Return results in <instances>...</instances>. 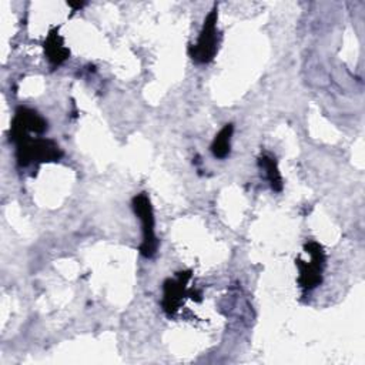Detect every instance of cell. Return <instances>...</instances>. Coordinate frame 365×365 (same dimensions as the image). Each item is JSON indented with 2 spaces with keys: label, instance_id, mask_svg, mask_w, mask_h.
<instances>
[{
  "label": "cell",
  "instance_id": "cell-1",
  "mask_svg": "<svg viewBox=\"0 0 365 365\" xmlns=\"http://www.w3.org/2000/svg\"><path fill=\"white\" fill-rule=\"evenodd\" d=\"M131 204L143 227V242L140 245V252L143 257L151 258L157 252V247H158V241L154 230L155 220H154L151 201L145 192H140L133 198Z\"/></svg>",
  "mask_w": 365,
  "mask_h": 365
},
{
  "label": "cell",
  "instance_id": "cell-2",
  "mask_svg": "<svg viewBox=\"0 0 365 365\" xmlns=\"http://www.w3.org/2000/svg\"><path fill=\"white\" fill-rule=\"evenodd\" d=\"M305 250L311 255V261L305 262L302 259H297V267L299 271L298 284L305 291H311L322 282L325 252H324V248L315 241L307 242Z\"/></svg>",
  "mask_w": 365,
  "mask_h": 365
},
{
  "label": "cell",
  "instance_id": "cell-3",
  "mask_svg": "<svg viewBox=\"0 0 365 365\" xmlns=\"http://www.w3.org/2000/svg\"><path fill=\"white\" fill-rule=\"evenodd\" d=\"M63 155L60 147L46 138H34L27 140L17 144V163L23 167L31 163H46V161H57Z\"/></svg>",
  "mask_w": 365,
  "mask_h": 365
},
{
  "label": "cell",
  "instance_id": "cell-4",
  "mask_svg": "<svg viewBox=\"0 0 365 365\" xmlns=\"http://www.w3.org/2000/svg\"><path fill=\"white\" fill-rule=\"evenodd\" d=\"M47 130V121L38 115L34 110L27 107H19L14 113L11 127H10V140L17 144L30 140V134H43Z\"/></svg>",
  "mask_w": 365,
  "mask_h": 365
},
{
  "label": "cell",
  "instance_id": "cell-5",
  "mask_svg": "<svg viewBox=\"0 0 365 365\" xmlns=\"http://www.w3.org/2000/svg\"><path fill=\"white\" fill-rule=\"evenodd\" d=\"M217 20L218 10L214 7L204 20L197 43L190 48V56L197 63H208L217 53Z\"/></svg>",
  "mask_w": 365,
  "mask_h": 365
},
{
  "label": "cell",
  "instance_id": "cell-6",
  "mask_svg": "<svg viewBox=\"0 0 365 365\" xmlns=\"http://www.w3.org/2000/svg\"><path fill=\"white\" fill-rule=\"evenodd\" d=\"M190 278H191V271H181V272H177V277L174 279L168 278L164 282L163 309L168 317H173L178 311L181 301L187 294H192V291L191 292L187 291V284Z\"/></svg>",
  "mask_w": 365,
  "mask_h": 365
},
{
  "label": "cell",
  "instance_id": "cell-7",
  "mask_svg": "<svg viewBox=\"0 0 365 365\" xmlns=\"http://www.w3.org/2000/svg\"><path fill=\"white\" fill-rule=\"evenodd\" d=\"M44 53L53 66H60L68 58L70 50L64 46V40L58 34L57 29L50 30V33L47 34L44 41Z\"/></svg>",
  "mask_w": 365,
  "mask_h": 365
},
{
  "label": "cell",
  "instance_id": "cell-8",
  "mask_svg": "<svg viewBox=\"0 0 365 365\" xmlns=\"http://www.w3.org/2000/svg\"><path fill=\"white\" fill-rule=\"evenodd\" d=\"M232 133H234V125L225 124L220 130V133L215 135V138L211 144V153L215 158H225L230 154Z\"/></svg>",
  "mask_w": 365,
  "mask_h": 365
},
{
  "label": "cell",
  "instance_id": "cell-9",
  "mask_svg": "<svg viewBox=\"0 0 365 365\" xmlns=\"http://www.w3.org/2000/svg\"><path fill=\"white\" fill-rule=\"evenodd\" d=\"M258 165L265 171V178L271 184V188L274 191H281L282 190V177L279 174L277 161L269 155H262L258 160Z\"/></svg>",
  "mask_w": 365,
  "mask_h": 365
},
{
  "label": "cell",
  "instance_id": "cell-10",
  "mask_svg": "<svg viewBox=\"0 0 365 365\" xmlns=\"http://www.w3.org/2000/svg\"><path fill=\"white\" fill-rule=\"evenodd\" d=\"M68 6H71V7H74V9H81L83 6H84V3H68Z\"/></svg>",
  "mask_w": 365,
  "mask_h": 365
}]
</instances>
